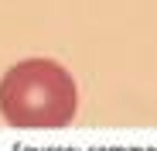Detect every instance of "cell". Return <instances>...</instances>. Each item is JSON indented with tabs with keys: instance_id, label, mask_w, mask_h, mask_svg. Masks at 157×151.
<instances>
[{
	"instance_id": "obj_1",
	"label": "cell",
	"mask_w": 157,
	"mask_h": 151,
	"mask_svg": "<svg viewBox=\"0 0 157 151\" xmlns=\"http://www.w3.org/2000/svg\"><path fill=\"white\" fill-rule=\"evenodd\" d=\"M78 110V89L68 69L51 59L17 62L0 79V113L10 127L58 131L68 127Z\"/></svg>"
}]
</instances>
